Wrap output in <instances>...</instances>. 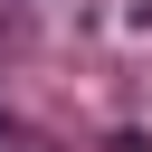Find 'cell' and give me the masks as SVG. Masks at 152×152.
Here are the masks:
<instances>
[]
</instances>
